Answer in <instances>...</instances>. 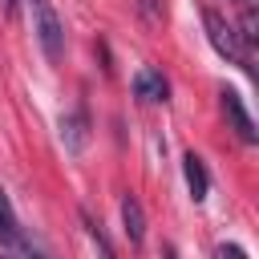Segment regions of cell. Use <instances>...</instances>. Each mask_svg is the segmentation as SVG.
<instances>
[{
  "label": "cell",
  "instance_id": "6da1fadb",
  "mask_svg": "<svg viewBox=\"0 0 259 259\" xmlns=\"http://www.w3.org/2000/svg\"><path fill=\"white\" fill-rule=\"evenodd\" d=\"M202 24H206V40L214 45V53L219 57H227L231 65H243L247 73H251V57H247V40L239 36V28L231 24V20H223L214 8H206L202 12Z\"/></svg>",
  "mask_w": 259,
  "mask_h": 259
},
{
  "label": "cell",
  "instance_id": "7a4b0ae2",
  "mask_svg": "<svg viewBox=\"0 0 259 259\" xmlns=\"http://www.w3.org/2000/svg\"><path fill=\"white\" fill-rule=\"evenodd\" d=\"M32 32H36L40 53L57 65L65 57V24H61V16L49 0H32Z\"/></svg>",
  "mask_w": 259,
  "mask_h": 259
},
{
  "label": "cell",
  "instance_id": "3957f363",
  "mask_svg": "<svg viewBox=\"0 0 259 259\" xmlns=\"http://www.w3.org/2000/svg\"><path fill=\"white\" fill-rule=\"evenodd\" d=\"M223 97V113H227V121H231V130L239 134V142H259V134H255V121H251V113H247V105H243V97L235 93V89H223L219 93Z\"/></svg>",
  "mask_w": 259,
  "mask_h": 259
},
{
  "label": "cell",
  "instance_id": "277c9868",
  "mask_svg": "<svg viewBox=\"0 0 259 259\" xmlns=\"http://www.w3.org/2000/svg\"><path fill=\"white\" fill-rule=\"evenodd\" d=\"M61 142L69 154H81L89 146V113L85 109H69L61 113Z\"/></svg>",
  "mask_w": 259,
  "mask_h": 259
},
{
  "label": "cell",
  "instance_id": "5b68a950",
  "mask_svg": "<svg viewBox=\"0 0 259 259\" xmlns=\"http://www.w3.org/2000/svg\"><path fill=\"white\" fill-rule=\"evenodd\" d=\"M134 97L146 101V105H158V101L170 97V85H166V77L158 69H138L134 73Z\"/></svg>",
  "mask_w": 259,
  "mask_h": 259
},
{
  "label": "cell",
  "instance_id": "8992f818",
  "mask_svg": "<svg viewBox=\"0 0 259 259\" xmlns=\"http://www.w3.org/2000/svg\"><path fill=\"white\" fill-rule=\"evenodd\" d=\"M182 174H186V186H190V198L202 202L210 194V174H206V162L198 154H186L182 158Z\"/></svg>",
  "mask_w": 259,
  "mask_h": 259
},
{
  "label": "cell",
  "instance_id": "52a82bcc",
  "mask_svg": "<svg viewBox=\"0 0 259 259\" xmlns=\"http://www.w3.org/2000/svg\"><path fill=\"white\" fill-rule=\"evenodd\" d=\"M121 223H125L130 243L138 247V243L146 239V210H142V202H138L134 194H125V198H121Z\"/></svg>",
  "mask_w": 259,
  "mask_h": 259
},
{
  "label": "cell",
  "instance_id": "ba28073f",
  "mask_svg": "<svg viewBox=\"0 0 259 259\" xmlns=\"http://www.w3.org/2000/svg\"><path fill=\"white\" fill-rule=\"evenodd\" d=\"M81 223H85V235H89V243H93L97 259H117V255H113V247H109V239H105V231H101V223H93L85 210H81Z\"/></svg>",
  "mask_w": 259,
  "mask_h": 259
},
{
  "label": "cell",
  "instance_id": "9c48e42d",
  "mask_svg": "<svg viewBox=\"0 0 259 259\" xmlns=\"http://www.w3.org/2000/svg\"><path fill=\"white\" fill-rule=\"evenodd\" d=\"M214 259H247V251L239 243H219L214 247Z\"/></svg>",
  "mask_w": 259,
  "mask_h": 259
},
{
  "label": "cell",
  "instance_id": "30bf717a",
  "mask_svg": "<svg viewBox=\"0 0 259 259\" xmlns=\"http://www.w3.org/2000/svg\"><path fill=\"white\" fill-rule=\"evenodd\" d=\"M4 8H8V16H12V12L20 8V0H4Z\"/></svg>",
  "mask_w": 259,
  "mask_h": 259
},
{
  "label": "cell",
  "instance_id": "8fae6325",
  "mask_svg": "<svg viewBox=\"0 0 259 259\" xmlns=\"http://www.w3.org/2000/svg\"><path fill=\"white\" fill-rule=\"evenodd\" d=\"M162 255H166V259H178V255H174V247H166V251H162Z\"/></svg>",
  "mask_w": 259,
  "mask_h": 259
},
{
  "label": "cell",
  "instance_id": "7c38bea8",
  "mask_svg": "<svg viewBox=\"0 0 259 259\" xmlns=\"http://www.w3.org/2000/svg\"><path fill=\"white\" fill-rule=\"evenodd\" d=\"M239 4H251V0H239Z\"/></svg>",
  "mask_w": 259,
  "mask_h": 259
}]
</instances>
